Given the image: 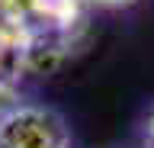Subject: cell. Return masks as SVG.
<instances>
[{"mask_svg":"<svg viewBox=\"0 0 154 148\" xmlns=\"http://www.w3.org/2000/svg\"><path fill=\"white\" fill-rule=\"evenodd\" d=\"M151 135H154V122H151Z\"/></svg>","mask_w":154,"mask_h":148,"instance_id":"3","label":"cell"},{"mask_svg":"<svg viewBox=\"0 0 154 148\" xmlns=\"http://www.w3.org/2000/svg\"><path fill=\"white\" fill-rule=\"evenodd\" d=\"M90 3H100V7H125V3H135V0H90Z\"/></svg>","mask_w":154,"mask_h":148,"instance_id":"2","label":"cell"},{"mask_svg":"<svg viewBox=\"0 0 154 148\" xmlns=\"http://www.w3.org/2000/svg\"><path fill=\"white\" fill-rule=\"evenodd\" d=\"M0 148H67V129L51 109L16 106L0 119Z\"/></svg>","mask_w":154,"mask_h":148,"instance_id":"1","label":"cell"}]
</instances>
